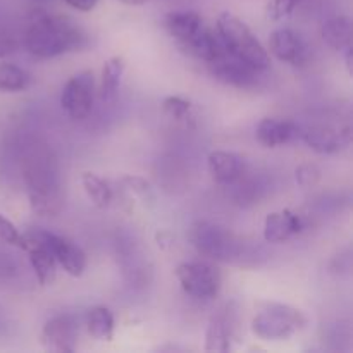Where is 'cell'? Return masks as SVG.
I'll return each instance as SVG.
<instances>
[{
    "label": "cell",
    "instance_id": "6da1fadb",
    "mask_svg": "<svg viewBox=\"0 0 353 353\" xmlns=\"http://www.w3.org/2000/svg\"><path fill=\"white\" fill-rule=\"evenodd\" d=\"M23 179L31 210L41 217H54L62 209V183L57 159L47 145H31L23 159Z\"/></svg>",
    "mask_w": 353,
    "mask_h": 353
},
{
    "label": "cell",
    "instance_id": "7a4b0ae2",
    "mask_svg": "<svg viewBox=\"0 0 353 353\" xmlns=\"http://www.w3.org/2000/svg\"><path fill=\"white\" fill-rule=\"evenodd\" d=\"M88 43L85 31L72 19L47 12H34L24 33V47L37 59H54L81 50Z\"/></svg>",
    "mask_w": 353,
    "mask_h": 353
},
{
    "label": "cell",
    "instance_id": "3957f363",
    "mask_svg": "<svg viewBox=\"0 0 353 353\" xmlns=\"http://www.w3.org/2000/svg\"><path fill=\"white\" fill-rule=\"evenodd\" d=\"M217 34L228 54L234 55L250 68L257 71H265L271 65L269 52L262 47L250 28L238 16L231 12H221L217 17Z\"/></svg>",
    "mask_w": 353,
    "mask_h": 353
},
{
    "label": "cell",
    "instance_id": "277c9868",
    "mask_svg": "<svg viewBox=\"0 0 353 353\" xmlns=\"http://www.w3.org/2000/svg\"><path fill=\"white\" fill-rule=\"evenodd\" d=\"M352 124L348 117L326 116L299 124V138L317 154H338L352 143Z\"/></svg>",
    "mask_w": 353,
    "mask_h": 353
},
{
    "label": "cell",
    "instance_id": "5b68a950",
    "mask_svg": "<svg viewBox=\"0 0 353 353\" xmlns=\"http://www.w3.org/2000/svg\"><path fill=\"white\" fill-rule=\"evenodd\" d=\"M307 324L305 316L299 309L286 303L265 302L252 321V331L265 341L288 340Z\"/></svg>",
    "mask_w": 353,
    "mask_h": 353
},
{
    "label": "cell",
    "instance_id": "8992f818",
    "mask_svg": "<svg viewBox=\"0 0 353 353\" xmlns=\"http://www.w3.org/2000/svg\"><path fill=\"white\" fill-rule=\"evenodd\" d=\"M188 240L200 255L221 262L241 259L243 243L231 231L209 221H196L188 231Z\"/></svg>",
    "mask_w": 353,
    "mask_h": 353
},
{
    "label": "cell",
    "instance_id": "52a82bcc",
    "mask_svg": "<svg viewBox=\"0 0 353 353\" xmlns=\"http://www.w3.org/2000/svg\"><path fill=\"white\" fill-rule=\"evenodd\" d=\"M174 274L183 292L193 299L212 300L219 295L223 285L221 272L209 262H183Z\"/></svg>",
    "mask_w": 353,
    "mask_h": 353
},
{
    "label": "cell",
    "instance_id": "ba28073f",
    "mask_svg": "<svg viewBox=\"0 0 353 353\" xmlns=\"http://www.w3.org/2000/svg\"><path fill=\"white\" fill-rule=\"evenodd\" d=\"M95 76L93 71L78 72L65 83L61 93V107L72 121H83L93 110Z\"/></svg>",
    "mask_w": 353,
    "mask_h": 353
},
{
    "label": "cell",
    "instance_id": "9c48e42d",
    "mask_svg": "<svg viewBox=\"0 0 353 353\" xmlns=\"http://www.w3.org/2000/svg\"><path fill=\"white\" fill-rule=\"evenodd\" d=\"M209 71L217 81L224 83L228 86H233L238 90H252L257 86L259 83V72L257 69L250 68L245 64L243 61L236 59L234 55L224 52L221 57L216 61L209 62Z\"/></svg>",
    "mask_w": 353,
    "mask_h": 353
},
{
    "label": "cell",
    "instance_id": "30bf717a",
    "mask_svg": "<svg viewBox=\"0 0 353 353\" xmlns=\"http://www.w3.org/2000/svg\"><path fill=\"white\" fill-rule=\"evenodd\" d=\"M23 250L28 252L30 264L33 268L38 283L41 286H50L55 281V274H57V269H55L57 262H55L50 248L47 247V243L41 238L40 230L24 233Z\"/></svg>",
    "mask_w": 353,
    "mask_h": 353
},
{
    "label": "cell",
    "instance_id": "8fae6325",
    "mask_svg": "<svg viewBox=\"0 0 353 353\" xmlns=\"http://www.w3.org/2000/svg\"><path fill=\"white\" fill-rule=\"evenodd\" d=\"M41 238L50 248L52 255H54L55 262L68 272L72 278H79L83 276L86 269V255L81 248L76 243L69 241L68 238H62L59 234L48 233V231H40Z\"/></svg>",
    "mask_w": 353,
    "mask_h": 353
},
{
    "label": "cell",
    "instance_id": "7c38bea8",
    "mask_svg": "<svg viewBox=\"0 0 353 353\" xmlns=\"http://www.w3.org/2000/svg\"><path fill=\"white\" fill-rule=\"evenodd\" d=\"M78 343V323L72 316H57L41 331V345L50 352H74Z\"/></svg>",
    "mask_w": 353,
    "mask_h": 353
},
{
    "label": "cell",
    "instance_id": "4fadbf2b",
    "mask_svg": "<svg viewBox=\"0 0 353 353\" xmlns=\"http://www.w3.org/2000/svg\"><path fill=\"white\" fill-rule=\"evenodd\" d=\"M269 50L278 61L292 65H303L309 59V48H307L303 38L288 28L276 30L271 34Z\"/></svg>",
    "mask_w": 353,
    "mask_h": 353
},
{
    "label": "cell",
    "instance_id": "5bb4252c",
    "mask_svg": "<svg viewBox=\"0 0 353 353\" xmlns=\"http://www.w3.org/2000/svg\"><path fill=\"white\" fill-rule=\"evenodd\" d=\"M303 230V221L299 214L288 209L268 214L264 223V240L268 243H285Z\"/></svg>",
    "mask_w": 353,
    "mask_h": 353
},
{
    "label": "cell",
    "instance_id": "9a60e30c",
    "mask_svg": "<svg viewBox=\"0 0 353 353\" xmlns=\"http://www.w3.org/2000/svg\"><path fill=\"white\" fill-rule=\"evenodd\" d=\"M255 138L265 148L281 147V145L292 143L293 140L299 138V124L293 121L265 117L257 124Z\"/></svg>",
    "mask_w": 353,
    "mask_h": 353
},
{
    "label": "cell",
    "instance_id": "2e32d148",
    "mask_svg": "<svg viewBox=\"0 0 353 353\" xmlns=\"http://www.w3.org/2000/svg\"><path fill=\"white\" fill-rule=\"evenodd\" d=\"M207 168L210 176L219 185H233L243 176L245 162L234 152L214 150L207 157Z\"/></svg>",
    "mask_w": 353,
    "mask_h": 353
},
{
    "label": "cell",
    "instance_id": "e0dca14e",
    "mask_svg": "<svg viewBox=\"0 0 353 353\" xmlns=\"http://www.w3.org/2000/svg\"><path fill=\"white\" fill-rule=\"evenodd\" d=\"M234 319L230 307L217 310L209 321L205 333L207 352H230L234 334Z\"/></svg>",
    "mask_w": 353,
    "mask_h": 353
},
{
    "label": "cell",
    "instance_id": "ac0fdd59",
    "mask_svg": "<svg viewBox=\"0 0 353 353\" xmlns=\"http://www.w3.org/2000/svg\"><path fill=\"white\" fill-rule=\"evenodd\" d=\"M181 47L185 48L190 55L200 59V61H203L205 64L216 61L217 57H221V55L226 52V48L223 47V41H221L219 34H216L214 31H210L209 28L205 26H203L199 33L193 34L188 41H185Z\"/></svg>",
    "mask_w": 353,
    "mask_h": 353
},
{
    "label": "cell",
    "instance_id": "d6986e66",
    "mask_svg": "<svg viewBox=\"0 0 353 353\" xmlns=\"http://www.w3.org/2000/svg\"><path fill=\"white\" fill-rule=\"evenodd\" d=\"M165 30L169 31L172 38L183 45L188 41L193 34L199 33L203 28V21L199 12L195 10H172L164 19Z\"/></svg>",
    "mask_w": 353,
    "mask_h": 353
},
{
    "label": "cell",
    "instance_id": "ffe728a7",
    "mask_svg": "<svg viewBox=\"0 0 353 353\" xmlns=\"http://www.w3.org/2000/svg\"><path fill=\"white\" fill-rule=\"evenodd\" d=\"M323 40L334 50L343 52L352 47V21L348 16H334L324 23Z\"/></svg>",
    "mask_w": 353,
    "mask_h": 353
},
{
    "label": "cell",
    "instance_id": "44dd1931",
    "mask_svg": "<svg viewBox=\"0 0 353 353\" xmlns=\"http://www.w3.org/2000/svg\"><path fill=\"white\" fill-rule=\"evenodd\" d=\"M126 62L121 55L107 59L102 69V83H100V99L103 102H112L119 92L121 79H123Z\"/></svg>",
    "mask_w": 353,
    "mask_h": 353
},
{
    "label": "cell",
    "instance_id": "7402d4cb",
    "mask_svg": "<svg viewBox=\"0 0 353 353\" xmlns=\"http://www.w3.org/2000/svg\"><path fill=\"white\" fill-rule=\"evenodd\" d=\"M86 330H88L90 336L95 340L112 341L114 330H116L112 312L102 305L92 307L86 314Z\"/></svg>",
    "mask_w": 353,
    "mask_h": 353
},
{
    "label": "cell",
    "instance_id": "603a6c76",
    "mask_svg": "<svg viewBox=\"0 0 353 353\" xmlns=\"http://www.w3.org/2000/svg\"><path fill=\"white\" fill-rule=\"evenodd\" d=\"M81 185L97 209H107L112 202V188L95 172H83Z\"/></svg>",
    "mask_w": 353,
    "mask_h": 353
},
{
    "label": "cell",
    "instance_id": "cb8c5ba5",
    "mask_svg": "<svg viewBox=\"0 0 353 353\" xmlns=\"http://www.w3.org/2000/svg\"><path fill=\"white\" fill-rule=\"evenodd\" d=\"M30 83L31 78L24 69L9 62H0V92H24Z\"/></svg>",
    "mask_w": 353,
    "mask_h": 353
},
{
    "label": "cell",
    "instance_id": "d4e9b609",
    "mask_svg": "<svg viewBox=\"0 0 353 353\" xmlns=\"http://www.w3.org/2000/svg\"><path fill=\"white\" fill-rule=\"evenodd\" d=\"M121 185L124 186L126 192L137 196L145 207H152L155 203L154 188H152V185L145 178H140V176H124L121 179Z\"/></svg>",
    "mask_w": 353,
    "mask_h": 353
},
{
    "label": "cell",
    "instance_id": "484cf974",
    "mask_svg": "<svg viewBox=\"0 0 353 353\" xmlns=\"http://www.w3.org/2000/svg\"><path fill=\"white\" fill-rule=\"evenodd\" d=\"M162 110H164L165 116L179 121V123L192 119V103L181 97H165L162 100Z\"/></svg>",
    "mask_w": 353,
    "mask_h": 353
},
{
    "label": "cell",
    "instance_id": "4316f807",
    "mask_svg": "<svg viewBox=\"0 0 353 353\" xmlns=\"http://www.w3.org/2000/svg\"><path fill=\"white\" fill-rule=\"evenodd\" d=\"M0 243L17 247L23 250L24 247V233H21L12 221L7 219L6 216L0 214Z\"/></svg>",
    "mask_w": 353,
    "mask_h": 353
},
{
    "label": "cell",
    "instance_id": "83f0119b",
    "mask_svg": "<svg viewBox=\"0 0 353 353\" xmlns=\"http://www.w3.org/2000/svg\"><path fill=\"white\" fill-rule=\"evenodd\" d=\"M295 178L300 186H303V188H312V186H316L319 183L321 171L314 164H302L296 168Z\"/></svg>",
    "mask_w": 353,
    "mask_h": 353
},
{
    "label": "cell",
    "instance_id": "f1b7e54d",
    "mask_svg": "<svg viewBox=\"0 0 353 353\" xmlns=\"http://www.w3.org/2000/svg\"><path fill=\"white\" fill-rule=\"evenodd\" d=\"M303 0H272L269 6V17L271 19H281L295 10L296 6H300Z\"/></svg>",
    "mask_w": 353,
    "mask_h": 353
},
{
    "label": "cell",
    "instance_id": "f546056e",
    "mask_svg": "<svg viewBox=\"0 0 353 353\" xmlns=\"http://www.w3.org/2000/svg\"><path fill=\"white\" fill-rule=\"evenodd\" d=\"M17 47H19V43H17L16 37L7 30H0V59L12 55L17 50Z\"/></svg>",
    "mask_w": 353,
    "mask_h": 353
},
{
    "label": "cell",
    "instance_id": "4dcf8cb0",
    "mask_svg": "<svg viewBox=\"0 0 353 353\" xmlns=\"http://www.w3.org/2000/svg\"><path fill=\"white\" fill-rule=\"evenodd\" d=\"M64 2L79 12H90V10L95 9L99 0H64Z\"/></svg>",
    "mask_w": 353,
    "mask_h": 353
},
{
    "label": "cell",
    "instance_id": "1f68e13d",
    "mask_svg": "<svg viewBox=\"0 0 353 353\" xmlns=\"http://www.w3.org/2000/svg\"><path fill=\"white\" fill-rule=\"evenodd\" d=\"M12 271H14L12 262L9 261L7 255H3L2 252H0V276H9L12 274Z\"/></svg>",
    "mask_w": 353,
    "mask_h": 353
},
{
    "label": "cell",
    "instance_id": "d6a6232c",
    "mask_svg": "<svg viewBox=\"0 0 353 353\" xmlns=\"http://www.w3.org/2000/svg\"><path fill=\"white\" fill-rule=\"evenodd\" d=\"M157 241L159 247H165V245L171 243V234L168 231H161V233H157Z\"/></svg>",
    "mask_w": 353,
    "mask_h": 353
},
{
    "label": "cell",
    "instance_id": "836d02e7",
    "mask_svg": "<svg viewBox=\"0 0 353 353\" xmlns=\"http://www.w3.org/2000/svg\"><path fill=\"white\" fill-rule=\"evenodd\" d=\"M117 2L126 3V6H143V3H147L148 0H117Z\"/></svg>",
    "mask_w": 353,
    "mask_h": 353
}]
</instances>
